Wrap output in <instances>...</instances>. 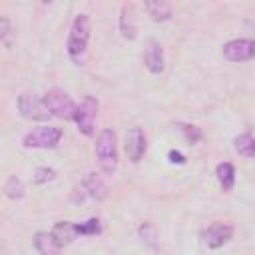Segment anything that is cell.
<instances>
[{
	"label": "cell",
	"instance_id": "6da1fadb",
	"mask_svg": "<svg viewBox=\"0 0 255 255\" xmlns=\"http://www.w3.org/2000/svg\"><path fill=\"white\" fill-rule=\"evenodd\" d=\"M90 32H92V24H90V16L88 14H78L72 22L70 28V36H68V56L74 64L82 66L86 60V52H88V42H90Z\"/></svg>",
	"mask_w": 255,
	"mask_h": 255
},
{
	"label": "cell",
	"instance_id": "7a4b0ae2",
	"mask_svg": "<svg viewBox=\"0 0 255 255\" xmlns=\"http://www.w3.org/2000/svg\"><path fill=\"white\" fill-rule=\"evenodd\" d=\"M96 159L106 175H114L118 169V139L114 129L104 128L96 139Z\"/></svg>",
	"mask_w": 255,
	"mask_h": 255
},
{
	"label": "cell",
	"instance_id": "3957f363",
	"mask_svg": "<svg viewBox=\"0 0 255 255\" xmlns=\"http://www.w3.org/2000/svg\"><path fill=\"white\" fill-rule=\"evenodd\" d=\"M44 106L46 110L50 112V116L58 118V120H74V114H76V104L72 102V98L60 90V88H52L44 94Z\"/></svg>",
	"mask_w": 255,
	"mask_h": 255
},
{
	"label": "cell",
	"instance_id": "277c9868",
	"mask_svg": "<svg viewBox=\"0 0 255 255\" xmlns=\"http://www.w3.org/2000/svg\"><path fill=\"white\" fill-rule=\"evenodd\" d=\"M62 139V129L56 126H38L28 131L22 139V145L28 149H54Z\"/></svg>",
	"mask_w": 255,
	"mask_h": 255
},
{
	"label": "cell",
	"instance_id": "5b68a950",
	"mask_svg": "<svg viewBox=\"0 0 255 255\" xmlns=\"http://www.w3.org/2000/svg\"><path fill=\"white\" fill-rule=\"evenodd\" d=\"M98 100L92 98V96H86L84 102L76 108V114H74V122L78 126V129L92 137L94 135V124H96V116H98Z\"/></svg>",
	"mask_w": 255,
	"mask_h": 255
},
{
	"label": "cell",
	"instance_id": "8992f818",
	"mask_svg": "<svg viewBox=\"0 0 255 255\" xmlns=\"http://www.w3.org/2000/svg\"><path fill=\"white\" fill-rule=\"evenodd\" d=\"M18 112L26 120H36L44 122L50 118V112L44 106V100H40L34 92H24L18 96Z\"/></svg>",
	"mask_w": 255,
	"mask_h": 255
},
{
	"label": "cell",
	"instance_id": "52a82bcc",
	"mask_svg": "<svg viewBox=\"0 0 255 255\" xmlns=\"http://www.w3.org/2000/svg\"><path fill=\"white\" fill-rule=\"evenodd\" d=\"M223 56L229 62H247L255 58V42L247 38H235L223 44Z\"/></svg>",
	"mask_w": 255,
	"mask_h": 255
},
{
	"label": "cell",
	"instance_id": "ba28073f",
	"mask_svg": "<svg viewBox=\"0 0 255 255\" xmlns=\"http://www.w3.org/2000/svg\"><path fill=\"white\" fill-rule=\"evenodd\" d=\"M76 191H80V197H78L76 201H84L86 197L92 199V201H102V199L108 195L106 183H104L102 177L96 175V173H86V177L80 181V185H78Z\"/></svg>",
	"mask_w": 255,
	"mask_h": 255
},
{
	"label": "cell",
	"instance_id": "9c48e42d",
	"mask_svg": "<svg viewBox=\"0 0 255 255\" xmlns=\"http://www.w3.org/2000/svg\"><path fill=\"white\" fill-rule=\"evenodd\" d=\"M124 147H126V153H128V159L137 163L143 153H145V133L141 128H129L126 131V137H124Z\"/></svg>",
	"mask_w": 255,
	"mask_h": 255
},
{
	"label": "cell",
	"instance_id": "30bf717a",
	"mask_svg": "<svg viewBox=\"0 0 255 255\" xmlns=\"http://www.w3.org/2000/svg\"><path fill=\"white\" fill-rule=\"evenodd\" d=\"M231 237H233V227H231L229 223H223V221L211 223V225L205 229V233H203V239H205L207 247H211V249L223 247Z\"/></svg>",
	"mask_w": 255,
	"mask_h": 255
},
{
	"label": "cell",
	"instance_id": "8fae6325",
	"mask_svg": "<svg viewBox=\"0 0 255 255\" xmlns=\"http://www.w3.org/2000/svg\"><path fill=\"white\" fill-rule=\"evenodd\" d=\"M143 64L147 68L149 74H161L163 72V48L157 40H149L145 46V56H143Z\"/></svg>",
	"mask_w": 255,
	"mask_h": 255
},
{
	"label": "cell",
	"instance_id": "7c38bea8",
	"mask_svg": "<svg viewBox=\"0 0 255 255\" xmlns=\"http://www.w3.org/2000/svg\"><path fill=\"white\" fill-rule=\"evenodd\" d=\"M36 251L40 255H60V245L58 241L52 237V233H46V231H38L34 233V239H32Z\"/></svg>",
	"mask_w": 255,
	"mask_h": 255
},
{
	"label": "cell",
	"instance_id": "4fadbf2b",
	"mask_svg": "<svg viewBox=\"0 0 255 255\" xmlns=\"http://www.w3.org/2000/svg\"><path fill=\"white\" fill-rule=\"evenodd\" d=\"M52 237L58 241V245L60 247H64V245H68V243H72L74 239H76V223H70V221H58V223H54V227H52Z\"/></svg>",
	"mask_w": 255,
	"mask_h": 255
},
{
	"label": "cell",
	"instance_id": "5bb4252c",
	"mask_svg": "<svg viewBox=\"0 0 255 255\" xmlns=\"http://www.w3.org/2000/svg\"><path fill=\"white\" fill-rule=\"evenodd\" d=\"M120 32L126 40L135 38V24H133V4H124L120 12Z\"/></svg>",
	"mask_w": 255,
	"mask_h": 255
},
{
	"label": "cell",
	"instance_id": "9a60e30c",
	"mask_svg": "<svg viewBox=\"0 0 255 255\" xmlns=\"http://www.w3.org/2000/svg\"><path fill=\"white\" fill-rule=\"evenodd\" d=\"M143 8H145V12L151 16V20H155V22H165V20L171 18V6L165 4V2H159V0L145 2Z\"/></svg>",
	"mask_w": 255,
	"mask_h": 255
},
{
	"label": "cell",
	"instance_id": "2e32d148",
	"mask_svg": "<svg viewBox=\"0 0 255 255\" xmlns=\"http://www.w3.org/2000/svg\"><path fill=\"white\" fill-rule=\"evenodd\" d=\"M215 175H217V181L221 185L223 191H229L235 183V167L229 163V161H223L215 167Z\"/></svg>",
	"mask_w": 255,
	"mask_h": 255
},
{
	"label": "cell",
	"instance_id": "e0dca14e",
	"mask_svg": "<svg viewBox=\"0 0 255 255\" xmlns=\"http://www.w3.org/2000/svg\"><path fill=\"white\" fill-rule=\"evenodd\" d=\"M233 149L243 157H255V135L241 133L233 139Z\"/></svg>",
	"mask_w": 255,
	"mask_h": 255
},
{
	"label": "cell",
	"instance_id": "ac0fdd59",
	"mask_svg": "<svg viewBox=\"0 0 255 255\" xmlns=\"http://www.w3.org/2000/svg\"><path fill=\"white\" fill-rule=\"evenodd\" d=\"M4 193L10 199H22L24 197V183H22V179L16 177V175H10L6 179V183H4Z\"/></svg>",
	"mask_w": 255,
	"mask_h": 255
},
{
	"label": "cell",
	"instance_id": "d6986e66",
	"mask_svg": "<svg viewBox=\"0 0 255 255\" xmlns=\"http://www.w3.org/2000/svg\"><path fill=\"white\" fill-rule=\"evenodd\" d=\"M102 231V223L100 219H88L84 223H76V233L78 235H98Z\"/></svg>",
	"mask_w": 255,
	"mask_h": 255
},
{
	"label": "cell",
	"instance_id": "ffe728a7",
	"mask_svg": "<svg viewBox=\"0 0 255 255\" xmlns=\"http://www.w3.org/2000/svg\"><path fill=\"white\" fill-rule=\"evenodd\" d=\"M54 177H56V169H52V167H36L32 173V181L36 185H44V183L52 181Z\"/></svg>",
	"mask_w": 255,
	"mask_h": 255
},
{
	"label": "cell",
	"instance_id": "44dd1931",
	"mask_svg": "<svg viewBox=\"0 0 255 255\" xmlns=\"http://www.w3.org/2000/svg\"><path fill=\"white\" fill-rule=\"evenodd\" d=\"M12 36H14V32H12L10 20H8L6 16H2V18H0V40H2V44H4L6 48L12 46Z\"/></svg>",
	"mask_w": 255,
	"mask_h": 255
},
{
	"label": "cell",
	"instance_id": "7402d4cb",
	"mask_svg": "<svg viewBox=\"0 0 255 255\" xmlns=\"http://www.w3.org/2000/svg\"><path fill=\"white\" fill-rule=\"evenodd\" d=\"M179 129L183 131V135H185V139H187L189 143H197V141L201 139V129H199L197 126H189V124H179Z\"/></svg>",
	"mask_w": 255,
	"mask_h": 255
},
{
	"label": "cell",
	"instance_id": "603a6c76",
	"mask_svg": "<svg viewBox=\"0 0 255 255\" xmlns=\"http://www.w3.org/2000/svg\"><path fill=\"white\" fill-rule=\"evenodd\" d=\"M137 233L141 235V239H145L147 243L153 245V241H155V227H153L151 223H143V225H139Z\"/></svg>",
	"mask_w": 255,
	"mask_h": 255
},
{
	"label": "cell",
	"instance_id": "cb8c5ba5",
	"mask_svg": "<svg viewBox=\"0 0 255 255\" xmlns=\"http://www.w3.org/2000/svg\"><path fill=\"white\" fill-rule=\"evenodd\" d=\"M167 157H169L171 163H185V155L179 153V151H175V149H171V151L167 153Z\"/></svg>",
	"mask_w": 255,
	"mask_h": 255
},
{
	"label": "cell",
	"instance_id": "d4e9b609",
	"mask_svg": "<svg viewBox=\"0 0 255 255\" xmlns=\"http://www.w3.org/2000/svg\"><path fill=\"white\" fill-rule=\"evenodd\" d=\"M253 42H255V40H253Z\"/></svg>",
	"mask_w": 255,
	"mask_h": 255
}]
</instances>
